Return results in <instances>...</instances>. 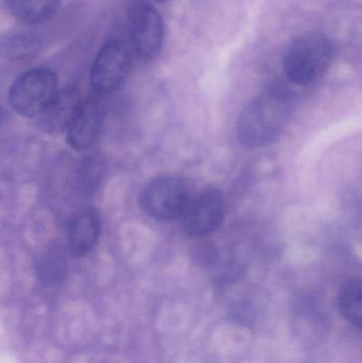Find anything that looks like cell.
<instances>
[{"label":"cell","instance_id":"7","mask_svg":"<svg viewBox=\"0 0 362 363\" xmlns=\"http://www.w3.org/2000/svg\"><path fill=\"white\" fill-rule=\"evenodd\" d=\"M227 211L225 194L216 188L203 190L189 201L182 220L184 230L193 238H203L218 230Z\"/></svg>","mask_w":362,"mask_h":363},{"label":"cell","instance_id":"11","mask_svg":"<svg viewBox=\"0 0 362 363\" xmlns=\"http://www.w3.org/2000/svg\"><path fill=\"white\" fill-rule=\"evenodd\" d=\"M61 0H8L13 16L30 25L45 23L55 16Z\"/></svg>","mask_w":362,"mask_h":363},{"label":"cell","instance_id":"15","mask_svg":"<svg viewBox=\"0 0 362 363\" xmlns=\"http://www.w3.org/2000/svg\"><path fill=\"white\" fill-rule=\"evenodd\" d=\"M40 42L34 36H17L6 46V52L12 60H27L40 51Z\"/></svg>","mask_w":362,"mask_h":363},{"label":"cell","instance_id":"4","mask_svg":"<svg viewBox=\"0 0 362 363\" xmlns=\"http://www.w3.org/2000/svg\"><path fill=\"white\" fill-rule=\"evenodd\" d=\"M57 91V79L51 70L35 68L19 76L9 93L15 112L25 117L38 116Z\"/></svg>","mask_w":362,"mask_h":363},{"label":"cell","instance_id":"10","mask_svg":"<svg viewBox=\"0 0 362 363\" xmlns=\"http://www.w3.org/2000/svg\"><path fill=\"white\" fill-rule=\"evenodd\" d=\"M101 222L94 208L79 211L69 226L68 250L72 257L80 258L91 253L99 240Z\"/></svg>","mask_w":362,"mask_h":363},{"label":"cell","instance_id":"17","mask_svg":"<svg viewBox=\"0 0 362 363\" xmlns=\"http://www.w3.org/2000/svg\"><path fill=\"white\" fill-rule=\"evenodd\" d=\"M154 1H157V2H168V1H170V0H154Z\"/></svg>","mask_w":362,"mask_h":363},{"label":"cell","instance_id":"6","mask_svg":"<svg viewBox=\"0 0 362 363\" xmlns=\"http://www.w3.org/2000/svg\"><path fill=\"white\" fill-rule=\"evenodd\" d=\"M132 48L142 61H152L163 47L165 27L159 11L151 4L138 2L128 12Z\"/></svg>","mask_w":362,"mask_h":363},{"label":"cell","instance_id":"12","mask_svg":"<svg viewBox=\"0 0 362 363\" xmlns=\"http://www.w3.org/2000/svg\"><path fill=\"white\" fill-rule=\"evenodd\" d=\"M67 259L59 249L47 250L36 262L35 272L45 286L59 285L67 274Z\"/></svg>","mask_w":362,"mask_h":363},{"label":"cell","instance_id":"16","mask_svg":"<svg viewBox=\"0 0 362 363\" xmlns=\"http://www.w3.org/2000/svg\"><path fill=\"white\" fill-rule=\"evenodd\" d=\"M6 118V111L4 110V106H0V125L4 123Z\"/></svg>","mask_w":362,"mask_h":363},{"label":"cell","instance_id":"3","mask_svg":"<svg viewBox=\"0 0 362 363\" xmlns=\"http://www.w3.org/2000/svg\"><path fill=\"white\" fill-rule=\"evenodd\" d=\"M191 198L188 182L182 177L168 174L152 179L142 188L140 204L149 217L172 221L182 217Z\"/></svg>","mask_w":362,"mask_h":363},{"label":"cell","instance_id":"1","mask_svg":"<svg viewBox=\"0 0 362 363\" xmlns=\"http://www.w3.org/2000/svg\"><path fill=\"white\" fill-rule=\"evenodd\" d=\"M290 112V100L284 91L276 89L263 91L240 115L237 125L240 143L247 148L267 146L280 135Z\"/></svg>","mask_w":362,"mask_h":363},{"label":"cell","instance_id":"8","mask_svg":"<svg viewBox=\"0 0 362 363\" xmlns=\"http://www.w3.org/2000/svg\"><path fill=\"white\" fill-rule=\"evenodd\" d=\"M103 121L104 108L99 100H81L67 127L68 144L76 150H86L99 138Z\"/></svg>","mask_w":362,"mask_h":363},{"label":"cell","instance_id":"9","mask_svg":"<svg viewBox=\"0 0 362 363\" xmlns=\"http://www.w3.org/2000/svg\"><path fill=\"white\" fill-rule=\"evenodd\" d=\"M81 100L76 89L66 87L57 91L38 115L43 131L55 134L67 129Z\"/></svg>","mask_w":362,"mask_h":363},{"label":"cell","instance_id":"2","mask_svg":"<svg viewBox=\"0 0 362 363\" xmlns=\"http://www.w3.org/2000/svg\"><path fill=\"white\" fill-rule=\"evenodd\" d=\"M335 55L333 42L324 34L308 32L295 38L283 59V72L289 82L308 86L329 69Z\"/></svg>","mask_w":362,"mask_h":363},{"label":"cell","instance_id":"5","mask_svg":"<svg viewBox=\"0 0 362 363\" xmlns=\"http://www.w3.org/2000/svg\"><path fill=\"white\" fill-rule=\"evenodd\" d=\"M132 67V53L120 40H108L96 57L91 72V85L96 93L108 95L118 91Z\"/></svg>","mask_w":362,"mask_h":363},{"label":"cell","instance_id":"14","mask_svg":"<svg viewBox=\"0 0 362 363\" xmlns=\"http://www.w3.org/2000/svg\"><path fill=\"white\" fill-rule=\"evenodd\" d=\"M340 313L355 328L361 330L362 325V287L361 281H349L338 301Z\"/></svg>","mask_w":362,"mask_h":363},{"label":"cell","instance_id":"13","mask_svg":"<svg viewBox=\"0 0 362 363\" xmlns=\"http://www.w3.org/2000/svg\"><path fill=\"white\" fill-rule=\"evenodd\" d=\"M103 178V164L99 157H89L79 163L74 172V189L83 196L97 191Z\"/></svg>","mask_w":362,"mask_h":363}]
</instances>
